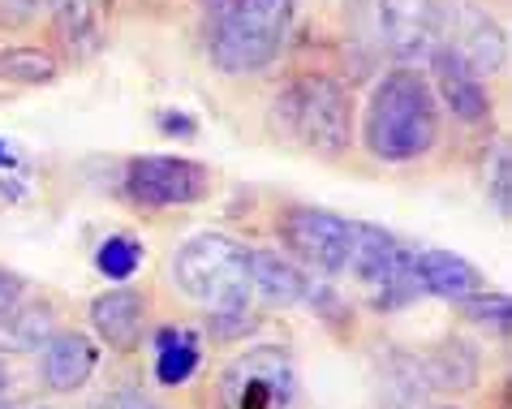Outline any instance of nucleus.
Segmentation results:
<instances>
[{"label": "nucleus", "mask_w": 512, "mask_h": 409, "mask_svg": "<svg viewBox=\"0 0 512 409\" xmlns=\"http://www.w3.org/2000/svg\"><path fill=\"white\" fill-rule=\"evenodd\" d=\"M448 48L457 52L478 78L504 74V65H508V35H504V26L495 22L487 9H478V5H457V9H452V39H448Z\"/></svg>", "instance_id": "obj_9"}, {"label": "nucleus", "mask_w": 512, "mask_h": 409, "mask_svg": "<svg viewBox=\"0 0 512 409\" xmlns=\"http://www.w3.org/2000/svg\"><path fill=\"white\" fill-rule=\"evenodd\" d=\"M461 315L469 323H478L482 332H491L495 341H508V328H512V302L508 293H469V298L457 302Z\"/></svg>", "instance_id": "obj_24"}, {"label": "nucleus", "mask_w": 512, "mask_h": 409, "mask_svg": "<svg viewBox=\"0 0 512 409\" xmlns=\"http://www.w3.org/2000/svg\"><path fill=\"white\" fill-rule=\"evenodd\" d=\"M224 409H289L293 401V362L276 345H259L241 354L220 375Z\"/></svg>", "instance_id": "obj_6"}, {"label": "nucleus", "mask_w": 512, "mask_h": 409, "mask_svg": "<svg viewBox=\"0 0 512 409\" xmlns=\"http://www.w3.org/2000/svg\"><path fill=\"white\" fill-rule=\"evenodd\" d=\"M56 332V315L52 306H13L9 315H0V349H13V354H31V349H44V341Z\"/></svg>", "instance_id": "obj_19"}, {"label": "nucleus", "mask_w": 512, "mask_h": 409, "mask_svg": "<svg viewBox=\"0 0 512 409\" xmlns=\"http://www.w3.org/2000/svg\"><path fill=\"white\" fill-rule=\"evenodd\" d=\"M414 259H418V250L405 246L401 259L392 263V272L383 276V285H375L371 293H366V302H371L375 310H383V315H388V310H405L409 302H418L422 298V280H418Z\"/></svg>", "instance_id": "obj_20"}, {"label": "nucleus", "mask_w": 512, "mask_h": 409, "mask_svg": "<svg viewBox=\"0 0 512 409\" xmlns=\"http://www.w3.org/2000/svg\"><path fill=\"white\" fill-rule=\"evenodd\" d=\"M444 409H457V405H444Z\"/></svg>", "instance_id": "obj_35"}, {"label": "nucleus", "mask_w": 512, "mask_h": 409, "mask_svg": "<svg viewBox=\"0 0 512 409\" xmlns=\"http://www.w3.org/2000/svg\"><path fill=\"white\" fill-rule=\"evenodd\" d=\"M478 371H482V358L478 349L461 341V336H448V341H439L431 354L422 358V375L431 388H444V392H465L478 384Z\"/></svg>", "instance_id": "obj_17"}, {"label": "nucleus", "mask_w": 512, "mask_h": 409, "mask_svg": "<svg viewBox=\"0 0 512 409\" xmlns=\"http://www.w3.org/2000/svg\"><path fill=\"white\" fill-rule=\"evenodd\" d=\"M487 199H491L500 220L512 216V155H508V143L495 147V160L487 164Z\"/></svg>", "instance_id": "obj_25"}, {"label": "nucleus", "mask_w": 512, "mask_h": 409, "mask_svg": "<svg viewBox=\"0 0 512 409\" xmlns=\"http://www.w3.org/2000/svg\"><path fill=\"white\" fill-rule=\"evenodd\" d=\"M121 194L134 207L168 211V207H194L211 194L207 164L186 160V155H134L125 164Z\"/></svg>", "instance_id": "obj_5"}, {"label": "nucleus", "mask_w": 512, "mask_h": 409, "mask_svg": "<svg viewBox=\"0 0 512 409\" xmlns=\"http://www.w3.org/2000/svg\"><path fill=\"white\" fill-rule=\"evenodd\" d=\"M61 74L56 56L44 48H0V82H18V87H44Z\"/></svg>", "instance_id": "obj_22"}, {"label": "nucleus", "mask_w": 512, "mask_h": 409, "mask_svg": "<svg viewBox=\"0 0 512 409\" xmlns=\"http://www.w3.org/2000/svg\"><path fill=\"white\" fill-rule=\"evenodd\" d=\"M272 130L323 160L353 147V100L332 74H297L272 100Z\"/></svg>", "instance_id": "obj_2"}, {"label": "nucleus", "mask_w": 512, "mask_h": 409, "mask_svg": "<svg viewBox=\"0 0 512 409\" xmlns=\"http://www.w3.org/2000/svg\"><path fill=\"white\" fill-rule=\"evenodd\" d=\"M216 5H220V9H224V5H229V0H216Z\"/></svg>", "instance_id": "obj_33"}, {"label": "nucleus", "mask_w": 512, "mask_h": 409, "mask_svg": "<svg viewBox=\"0 0 512 409\" xmlns=\"http://www.w3.org/2000/svg\"><path fill=\"white\" fill-rule=\"evenodd\" d=\"M207 328L220 336V341H241V336H250L259 328V315L250 310H220V315H207Z\"/></svg>", "instance_id": "obj_27"}, {"label": "nucleus", "mask_w": 512, "mask_h": 409, "mask_svg": "<svg viewBox=\"0 0 512 409\" xmlns=\"http://www.w3.org/2000/svg\"><path fill=\"white\" fill-rule=\"evenodd\" d=\"M160 130L168 138H194L198 134V121L190 117V112H160Z\"/></svg>", "instance_id": "obj_29"}, {"label": "nucleus", "mask_w": 512, "mask_h": 409, "mask_svg": "<svg viewBox=\"0 0 512 409\" xmlns=\"http://www.w3.org/2000/svg\"><path fill=\"white\" fill-rule=\"evenodd\" d=\"M0 409H5V397H0Z\"/></svg>", "instance_id": "obj_34"}, {"label": "nucleus", "mask_w": 512, "mask_h": 409, "mask_svg": "<svg viewBox=\"0 0 512 409\" xmlns=\"http://www.w3.org/2000/svg\"><path fill=\"white\" fill-rule=\"evenodd\" d=\"M426 65H431V78H435L431 91L439 95V104H444L452 117L465 121V125H478V121L491 117V95L482 87V78L448 44H439Z\"/></svg>", "instance_id": "obj_10"}, {"label": "nucleus", "mask_w": 512, "mask_h": 409, "mask_svg": "<svg viewBox=\"0 0 512 409\" xmlns=\"http://www.w3.org/2000/svg\"><path fill=\"white\" fill-rule=\"evenodd\" d=\"M95 362L99 349L87 332H52L44 341V388L69 397L95 375Z\"/></svg>", "instance_id": "obj_12"}, {"label": "nucleus", "mask_w": 512, "mask_h": 409, "mask_svg": "<svg viewBox=\"0 0 512 409\" xmlns=\"http://www.w3.org/2000/svg\"><path fill=\"white\" fill-rule=\"evenodd\" d=\"M142 267V242L130 233H108L95 250V272L108 280V285H125L130 276H138Z\"/></svg>", "instance_id": "obj_23"}, {"label": "nucleus", "mask_w": 512, "mask_h": 409, "mask_svg": "<svg viewBox=\"0 0 512 409\" xmlns=\"http://www.w3.org/2000/svg\"><path fill=\"white\" fill-rule=\"evenodd\" d=\"M414 267L422 293H435L444 302H461L469 293H482V272L465 255H452V250H418Z\"/></svg>", "instance_id": "obj_15"}, {"label": "nucleus", "mask_w": 512, "mask_h": 409, "mask_svg": "<svg viewBox=\"0 0 512 409\" xmlns=\"http://www.w3.org/2000/svg\"><path fill=\"white\" fill-rule=\"evenodd\" d=\"M439 143V104L418 69H388L362 117V147L383 164L422 160Z\"/></svg>", "instance_id": "obj_1"}, {"label": "nucleus", "mask_w": 512, "mask_h": 409, "mask_svg": "<svg viewBox=\"0 0 512 409\" xmlns=\"http://www.w3.org/2000/svg\"><path fill=\"white\" fill-rule=\"evenodd\" d=\"M22 298H26V280L18 272H9V267H0V315H9Z\"/></svg>", "instance_id": "obj_28"}, {"label": "nucleus", "mask_w": 512, "mask_h": 409, "mask_svg": "<svg viewBox=\"0 0 512 409\" xmlns=\"http://www.w3.org/2000/svg\"><path fill=\"white\" fill-rule=\"evenodd\" d=\"M91 328L112 349H138L142 332H147V298L138 289L112 285L91 302Z\"/></svg>", "instance_id": "obj_11"}, {"label": "nucleus", "mask_w": 512, "mask_h": 409, "mask_svg": "<svg viewBox=\"0 0 512 409\" xmlns=\"http://www.w3.org/2000/svg\"><path fill=\"white\" fill-rule=\"evenodd\" d=\"M379 35L405 69L426 65L431 52L444 44V22H439L435 0H379Z\"/></svg>", "instance_id": "obj_8"}, {"label": "nucleus", "mask_w": 512, "mask_h": 409, "mask_svg": "<svg viewBox=\"0 0 512 409\" xmlns=\"http://www.w3.org/2000/svg\"><path fill=\"white\" fill-rule=\"evenodd\" d=\"M95 409H160V405H155L151 397H142V392H108Z\"/></svg>", "instance_id": "obj_30"}, {"label": "nucleus", "mask_w": 512, "mask_h": 409, "mask_svg": "<svg viewBox=\"0 0 512 409\" xmlns=\"http://www.w3.org/2000/svg\"><path fill=\"white\" fill-rule=\"evenodd\" d=\"M151 349H155V379H160L164 388L190 384L198 362H203V345H198V336L186 328H160L151 336Z\"/></svg>", "instance_id": "obj_18"}, {"label": "nucleus", "mask_w": 512, "mask_h": 409, "mask_svg": "<svg viewBox=\"0 0 512 409\" xmlns=\"http://www.w3.org/2000/svg\"><path fill=\"white\" fill-rule=\"evenodd\" d=\"M405 242L392 237L383 224H366V220H349V255L345 267L358 276V285L371 293L375 285H383V276L392 272V263L401 259Z\"/></svg>", "instance_id": "obj_14"}, {"label": "nucleus", "mask_w": 512, "mask_h": 409, "mask_svg": "<svg viewBox=\"0 0 512 409\" xmlns=\"http://www.w3.org/2000/svg\"><path fill=\"white\" fill-rule=\"evenodd\" d=\"M306 302L315 306V315L323 319V323H332V328H345V323L353 319V310H349V302L340 298V293L327 285V280H310V289H306Z\"/></svg>", "instance_id": "obj_26"}, {"label": "nucleus", "mask_w": 512, "mask_h": 409, "mask_svg": "<svg viewBox=\"0 0 512 409\" xmlns=\"http://www.w3.org/2000/svg\"><path fill=\"white\" fill-rule=\"evenodd\" d=\"M108 9H112V0H48L52 31L69 48V56L87 61V56H95L99 48H104Z\"/></svg>", "instance_id": "obj_13"}, {"label": "nucleus", "mask_w": 512, "mask_h": 409, "mask_svg": "<svg viewBox=\"0 0 512 409\" xmlns=\"http://www.w3.org/2000/svg\"><path fill=\"white\" fill-rule=\"evenodd\" d=\"M173 285L207 315L250 310V250L229 233H198L173 255Z\"/></svg>", "instance_id": "obj_3"}, {"label": "nucleus", "mask_w": 512, "mask_h": 409, "mask_svg": "<svg viewBox=\"0 0 512 409\" xmlns=\"http://www.w3.org/2000/svg\"><path fill=\"white\" fill-rule=\"evenodd\" d=\"M426 392H431V384H426V375H422V358L392 354L388 371H383V401L392 409H422Z\"/></svg>", "instance_id": "obj_21"}, {"label": "nucleus", "mask_w": 512, "mask_h": 409, "mask_svg": "<svg viewBox=\"0 0 512 409\" xmlns=\"http://www.w3.org/2000/svg\"><path fill=\"white\" fill-rule=\"evenodd\" d=\"M310 280L293 259L276 255V250H250V289L272 306H297L306 302Z\"/></svg>", "instance_id": "obj_16"}, {"label": "nucleus", "mask_w": 512, "mask_h": 409, "mask_svg": "<svg viewBox=\"0 0 512 409\" xmlns=\"http://www.w3.org/2000/svg\"><path fill=\"white\" fill-rule=\"evenodd\" d=\"M297 0H229L211 31V65L220 74H263L280 56Z\"/></svg>", "instance_id": "obj_4"}, {"label": "nucleus", "mask_w": 512, "mask_h": 409, "mask_svg": "<svg viewBox=\"0 0 512 409\" xmlns=\"http://www.w3.org/2000/svg\"><path fill=\"white\" fill-rule=\"evenodd\" d=\"M18 168V155L9 151V143H0V173H13Z\"/></svg>", "instance_id": "obj_31"}, {"label": "nucleus", "mask_w": 512, "mask_h": 409, "mask_svg": "<svg viewBox=\"0 0 512 409\" xmlns=\"http://www.w3.org/2000/svg\"><path fill=\"white\" fill-rule=\"evenodd\" d=\"M280 242L310 272L340 276L345 272V255H349V220L327 207H289L280 216Z\"/></svg>", "instance_id": "obj_7"}, {"label": "nucleus", "mask_w": 512, "mask_h": 409, "mask_svg": "<svg viewBox=\"0 0 512 409\" xmlns=\"http://www.w3.org/2000/svg\"><path fill=\"white\" fill-rule=\"evenodd\" d=\"M5 384H9V375H5V362H0V397H5Z\"/></svg>", "instance_id": "obj_32"}]
</instances>
